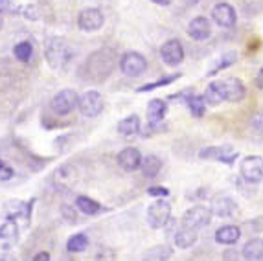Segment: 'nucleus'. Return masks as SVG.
I'll return each instance as SVG.
<instances>
[{
    "instance_id": "obj_36",
    "label": "nucleus",
    "mask_w": 263,
    "mask_h": 261,
    "mask_svg": "<svg viewBox=\"0 0 263 261\" xmlns=\"http://www.w3.org/2000/svg\"><path fill=\"white\" fill-rule=\"evenodd\" d=\"M61 212H63V217L66 219L68 222H76V212L72 206H61Z\"/></svg>"
},
{
    "instance_id": "obj_16",
    "label": "nucleus",
    "mask_w": 263,
    "mask_h": 261,
    "mask_svg": "<svg viewBox=\"0 0 263 261\" xmlns=\"http://www.w3.org/2000/svg\"><path fill=\"white\" fill-rule=\"evenodd\" d=\"M239 237H241V230H239V227H234V225H227V227L217 228L214 234L215 243L227 245V247L236 245L239 241Z\"/></svg>"
},
{
    "instance_id": "obj_21",
    "label": "nucleus",
    "mask_w": 263,
    "mask_h": 261,
    "mask_svg": "<svg viewBox=\"0 0 263 261\" xmlns=\"http://www.w3.org/2000/svg\"><path fill=\"white\" fill-rule=\"evenodd\" d=\"M197 239H199L197 230L182 227L175 234V247L177 248H182V250H188V248H192L193 245L197 243Z\"/></svg>"
},
{
    "instance_id": "obj_37",
    "label": "nucleus",
    "mask_w": 263,
    "mask_h": 261,
    "mask_svg": "<svg viewBox=\"0 0 263 261\" xmlns=\"http://www.w3.org/2000/svg\"><path fill=\"white\" fill-rule=\"evenodd\" d=\"M22 15H24L26 18H30V21H37V18H39V13H37L35 6H26L24 11H22Z\"/></svg>"
},
{
    "instance_id": "obj_11",
    "label": "nucleus",
    "mask_w": 263,
    "mask_h": 261,
    "mask_svg": "<svg viewBox=\"0 0 263 261\" xmlns=\"http://www.w3.org/2000/svg\"><path fill=\"white\" fill-rule=\"evenodd\" d=\"M160 59L164 65L177 66L184 61V46L179 39H170L160 46Z\"/></svg>"
},
{
    "instance_id": "obj_12",
    "label": "nucleus",
    "mask_w": 263,
    "mask_h": 261,
    "mask_svg": "<svg viewBox=\"0 0 263 261\" xmlns=\"http://www.w3.org/2000/svg\"><path fill=\"white\" fill-rule=\"evenodd\" d=\"M201 160H219L224 164H232L237 158V153L232 151L230 145H214V147H204L199 151Z\"/></svg>"
},
{
    "instance_id": "obj_18",
    "label": "nucleus",
    "mask_w": 263,
    "mask_h": 261,
    "mask_svg": "<svg viewBox=\"0 0 263 261\" xmlns=\"http://www.w3.org/2000/svg\"><path fill=\"white\" fill-rule=\"evenodd\" d=\"M166 113H167L166 101L158 100V98L151 100L147 103V123H149V127H157L166 118Z\"/></svg>"
},
{
    "instance_id": "obj_15",
    "label": "nucleus",
    "mask_w": 263,
    "mask_h": 261,
    "mask_svg": "<svg viewBox=\"0 0 263 261\" xmlns=\"http://www.w3.org/2000/svg\"><path fill=\"white\" fill-rule=\"evenodd\" d=\"M204 100H206L208 105L212 107H217L223 101H227V87H224V79H219V81H212L206 87V92H204Z\"/></svg>"
},
{
    "instance_id": "obj_41",
    "label": "nucleus",
    "mask_w": 263,
    "mask_h": 261,
    "mask_svg": "<svg viewBox=\"0 0 263 261\" xmlns=\"http://www.w3.org/2000/svg\"><path fill=\"white\" fill-rule=\"evenodd\" d=\"M224 259H239V256H237V252H227Z\"/></svg>"
},
{
    "instance_id": "obj_2",
    "label": "nucleus",
    "mask_w": 263,
    "mask_h": 261,
    "mask_svg": "<svg viewBox=\"0 0 263 261\" xmlns=\"http://www.w3.org/2000/svg\"><path fill=\"white\" fill-rule=\"evenodd\" d=\"M44 59L53 70L65 68L74 59V48L63 37H48L44 43Z\"/></svg>"
},
{
    "instance_id": "obj_24",
    "label": "nucleus",
    "mask_w": 263,
    "mask_h": 261,
    "mask_svg": "<svg viewBox=\"0 0 263 261\" xmlns=\"http://www.w3.org/2000/svg\"><path fill=\"white\" fill-rule=\"evenodd\" d=\"M28 210H30V204H26V202H22V200H9L4 206V217L17 221L18 217L26 215Z\"/></svg>"
},
{
    "instance_id": "obj_39",
    "label": "nucleus",
    "mask_w": 263,
    "mask_h": 261,
    "mask_svg": "<svg viewBox=\"0 0 263 261\" xmlns=\"http://www.w3.org/2000/svg\"><path fill=\"white\" fill-rule=\"evenodd\" d=\"M33 261H48L50 259V254L48 252H37L35 256L31 257Z\"/></svg>"
},
{
    "instance_id": "obj_19",
    "label": "nucleus",
    "mask_w": 263,
    "mask_h": 261,
    "mask_svg": "<svg viewBox=\"0 0 263 261\" xmlns=\"http://www.w3.org/2000/svg\"><path fill=\"white\" fill-rule=\"evenodd\" d=\"M140 170H142V175H144V177L155 179V177H158L160 170H162V160H160L157 155H145V157H142Z\"/></svg>"
},
{
    "instance_id": "obj_38",
    "label": "nucleus",
    "mask_w": 263,
    "mask_h": 261,
    "mask_svg": "<svg viewBox=\"0 0 263 261\" xmlns=\"http://www.w3.org/2000/svg\"><path fill=\"white\" fill-rule=\"evenodd\" d=\"M254 83L259 90H263V66L258 70V74H256V78H254Z\"/></svg>"
},
{
    "instance_id": "obj_4",
    "label": "nucleus",
    "mask_w": 263,
    "mask_h": 261,
    "mask_svg": "<svg viewBox=\"0 0 263 261\" xmlns=\"http://www.w3.org/2000/svg\"><path fill=\"white\" fill-rule=\"evenodd\" d=\"M118 66L123 76H127V78H140L147 70V59L138 52H125L120 57Z\"/></svg>"
},
{
    "instance_id": "obj_10",
    "label": "nucleus",
    "mask_w": 263,
    "mask_h": 261,
    "mask_svg": "<svg viewBox=\"0 0 263 261\" xmlns=\"http://www.w3.org/2000/svg\"><path fill=\"white\" fill-rule=\"evenodd\" d=\"M212 21H214L219 28L230 30V28L236 26L237 13L232 4H228V2H219V4H215L214 9H212Z\"/></svg>"
},
{
    "instance_id": "obj_25",
    "label": "nucleus",
    "mask_w": 263,
    "mask_h": 261,
    "mask_svg": "<svg viewBox=\"0 0 263 261\" xmlns=\"http://www.w3.org/2000/svg\"><path fill=\"white\" fill-rule=\"evenodd\" d=\"M76 208L79 210L81 213H85V215H98V213L101 212V204L98 202V200L90 199V197H85V195H79L78 199H76Z\"/></svg>"
},
{
    "instance_id": "obj_32",
    "label": "nucleus",
    "mask_w": 263,
    "mask_h": 261,
    "mask_svg": "<svg viewBox=\"0 0 263 261\" xmlns=\"http://www.w3.org/2000/svg\"><path fill=\"white\" fill-rule=\"evenodd\" d=\"M18 237V227L17 221L8 219L4 225H0V239L2 241H15Z\"/></svg>"
},
{
    "instance_id": "obj_7",
    "label": "nucleus",
    "mask_w": 263,
    "mask_h": 261,
    "mask_svg": "<svg viewBox=\"0 0 263 261\" xmlns=\"http://www.w3.org/2000/svg\"><path fill=\"white\" fill-rule=\"evenodd\" d=\"M78 107L85 118H96L103 113V98L98 90H87L79 96Z\"/></svg>"
},
{
    "instance_id": "obj_3",
    "label": "nucleus",
    "mask_w": 263,
    "mask_h": 261,
    "mask_svg": "<svg viewBox=\"0 0 263 261\" xmlns=\"http://www.w3.org/2000/svg\"><path fill=\"white\" fill-rule=\"evenodd\" d=\"M170 217H171V206L162 197L157 199L155 202H151L149 208H147V213H145V221L155 230H160V228L166 227V222L170 221Z\"/></svg>"
},
{
    "instance_id": "obj_8",
    "label": "nucleus",
    "mask_w": 263,
    "mask_h": 261,
    "mask_svg": "<svg viewBox=\"0 0 263 261\" xmlns=\"http://www.w3.org/2000/svg\"><path fill=\"white\" fill-rule=\"evenodd\" d=\"M239 175L249 184H259L263 180V158L245 157L239 164Z\"/></svg>"
},
{
    "instance_id": "obj_6",
    "label": "nucleus",
    "mask_w": 263,
    "mask_h": 261,
    "mask_svg": "<svg viewBox=\"0 0 263 261\" xmlns=\"http://www.w3.org/2000/svg\"><path fill=\"white\" fill-rule=\"evenodd\" d=\"M105 24V15L98 8H85L78 15V28L85 33H92L103 28Z\"/></svg>"
},
{
    "instance_id": "obj_23",
    "label": "nucleus",
    "mask_w": 263,
    "mask_h": 261,
    "mask_svg": "<svg viewBox=\"0 0 263 261\" xmlns=\"http://www.w3.org/2000/svg\"><path fill=\"white\" fill-rule=\"evenodd\" d=\"M140 118L136 114H131V116L123 118L118 122V133L122 136H135L140 133Z\"/></svg>"
},
{
    "instance_id": "obj_30",
    "label": "nucleus",
    "mask_w": 263,
    "mask_h": 261,
    "mask_svg": "<svg viewBox=\"0 0 263 261\" xmlns=\"http://www.w3.org/2000/svg\"><path fill=\"white\" fill-rule=\"evenodd\" d=\"M55 179H57V186H63V184H68V186H74L76 182V167L72 165H63L59 167L55 173Z\"/></svg>"
},
{
    "instance_id": "obj_17",
    "label": "nucleus",
    "mask_w": 263,
    "mask_h": 261,
    "mask_svg": "<svg viewBox=\"0 0 263 261\" xmlns=\"http://www.w3.org/2000/svg\"><path fill=\"white\" fill-rule=\"evenodd\" d=\"M210 210L214 215H217V217L227 219V217L236 215L237 204L234 202V199H230V197H217V199H214V202H212Z\"/></svg>"
},
{
    "instance_id": "obj_35",
    "label": "nucleus",
    "mask_w": 263,
    "mask_h": 261,
    "mask_svg": "<svg viewBox=\"0 0 263 261\" xmlns=\"http://www.w3.org/2000/svg\"><path fill=\"white\" fill-rule=\"evenodd\" d=\"M147 195L157 197V199H160V197H162V199H164V197L170 195V192H167L164 186H151V188H147Z\"/></svg>"
},
{
    "instance_id": "obj_28",
    "label": "nucleus",
    "mask_w": 263,
    "mask_h": 261,
    "mask_svg": "<svg viewBox=\"0 0 263 261\" xmlns=\"http://www.w3.org/2000/svg\"><path fill=\"white\" fill-rule=\"evenodd\" d=\"M186 105H188L190 114H192V116H195V118L204 116V113H206V100H204V96H201V94L188 96Z\"/></svg>"
},
{
    "instance_id": "obj_9",
    "label": "nucleus",
    "mask_w": 263,
    "mask_h": 261,
    "mask_svg": "<svg viewBox=\"0 0 263 261\" xmlns=\"http://www.w3.org/2000/svg\"><path fill=\"white\" fill-rule=\"evenodd\" d=\"M212 210L206 206H193V208L186 210L184 215H182V227L193 228V230H199V228L206 227L212 221Z\"/></svg>"
},
{
    "instance_id": "obj_44",
    "label": "nucleus",
    "mask_w": 263,
    "mask_h": 261,
    "mask_svg": "<svg viewBox=\"0 0 263 261\" xmlns=\"http://www.w3.org/2000/svg\"><path fill=\"white\" fill-rule=\"evenodd\" d=\"M4 28V17H2V13H0V30Z\"/></svg>"
},
{
    "instance_id": "obj_34",
    "label": "nucleus",
    "mask_w": 263,
    "mask_h": 261,
    "mask_svg": "<svg viewBox=\"0 0 263 261\" xmlns=\"http://www.w3.org/2000/svg\"><path fill=\"white\" fill-rule=\"evenodd\" d=\"M15 177V170L6 160L0 158V182H8Z\"/></svg>"
},
{
    "instance_id": "obj_20",
    "label": "nucleus",
    "mask_w": 263,
    "mask_h": 261,
    "mask_svg": "<svg viewBox=\"0 0 263 261\" xmlns=\"http://www.w3.org/2000/svg\"><path fill=\"white\" fill-rule=\"evenodd\" d=\"M224 87H227V101H232V103L241 101L247 94L241 79H224Z\"/></svg>"
},
{
    "instance_id": "obj_5",
    "label": "nucleus",
    "mask_w": 263,
    "mask_h": 261,
    "mask_svg": "<svg viewBox=\"0 0 263 261\" xmlns=\"http://www.w3.org/2000/svg\"><path fill=\"white\" fill-rule=\"evenodd\" d=\"M78 92L72 90V88H63L52 98L50 107H52L53 114H57V116H68L78 107Z\"/></svg>"
},
{
    "instance_id": "obj_29",
    "label": "nucleus",
    "mask_w": 263,
    "mask_h": 261,
    "mask_svg": "<svg viewBox=\"0 0 263 261\" xmlns=\"http://www.w3.org/2000/svg\"><path fill=\"white\" fill-rule=\"evenodd\" d=\"M180 76L182 74H170V76H164V78L157 79L155 83H145V85H142V87L136 88V92H151V90H157V88L160 87H167V85H171L173 81H177V79H180Z\"/></svg>"
},
{
    "instance_id": "obj_43",
    "label": "nucleus",
    "mask_w": 263,
    "mask_h": 261,
    "mask_svg": "<svg viewBox=\"0 0 263 261\" xmlns=\"http://www.w3.org/2000/svg\"><path fill=\"white\" fill-rule=\"evenodd\" d=\"M197 2L199 0H184V4H188V6H195Z\"/></svg>"
},
{
    "instance_id": "obj_22",
    "label": "nucleus",
    "mask_w": 263,
    "mask_h": 261,
    "mask_svg": "<svg viewBox=\"0 0 263 261\" xmlns=\"http://www.w3.org/2000/svg\"><path fill=\"white\" fill-rule=\"evenodd\" d=\"M243 259L247 261H259L263 259V239H249L241 250Z\"/></svg>"
},
{
    "instance_id": "obj_13",
    "label": "nucleus",
    "mask_w": 263,
    "mask_h": 261,
    "mask_svg": "<svg viewBox=\"0 0 263 261\" xmlns=\"http://www.w3.org/2000/svg\"><path fill=\"white\" fill-rule=\"evenodd\" d=\"M186 31L193 41L202 43V41H208L212 37V22L206 17H193Z\"/></svg>"
},
{
    "instance_id": "obj_14",
    "label": "nucleus",
    "mask_w": 263,
    "mask_h": 261,
    "mask_svg": "<svg viewBox=\"0 0 263 261\" xmlns=\"http://www.w3.org/2000/svg\"><path fill=\"white\" fill-rule=\"evenodd\" d=\"M118 165L122 167L123 171H127V173H131V171H136L140 170V162H142V153L138 151L136 147H125L122 149V151L118 153Z\"/></svg>"
},
{
    "instance_id": "obj_1",
    "label": "nucleus",
    "mask_w": 263,
    "mask_h": 261,
    "mask_svg": "<svg viewBox=\"0 0 263 261\" xmlns=\"http://www.w3.org/2000/svg\"><path fill=\"white\" fill-rule=\"evenodd\" d=\"M114 66H118V59L112 48H100L87 57L83 68H81V78L90 79L94 83H103L110 74Z\"/></svg>"
},
{
    "instance_id": "obj_31",
    "label": "nucleus",
    "mask_w": 263,
    "mask_h": 261,
    "mask_svg": "<svg viewBox=\"0 0 263 261\" xmlns=\"http://www.w3.org/2000/svg\"><path fill=\"white\" fill-rule=\"evenodd\" d=\"M13 55L17 61L21 63H28L33 55V46H31L30 41H22V43L15 44L13 46Z\"/></svg>"
},
{
    "instance_id": "obj_42",
    "label": "nucleus",
    "mask_w": 263,
    "mask_h": 261,
    "mask_svg": "<svg viewBox=\"0 0 263 261\" xmlns=\"http://www.w3.org/2000/svg\"><path fill=\"white\" fill-rule=\"evenodd\" d=\"M13 0H0V9H4V8H8L9 4H11Z\"/></svg>"
},
{
    "instance_id": "obj_26",
    "label": "nucleus",
    "mask_w": 263,
    "mask_h": 261,
    "mask_svg": "<svg viewBox=\"0 0 263 261\" xmlns=\"http://www.w3.org/2000/svg\"><path fill=\"white\" fill-rule=\"evenodd\" d=\"M88 243L90 241H88L87 234H74L66 241V250L70 254H81L88 248Z\"/></svg>"
},
{
    "instance_id": "obj_40",
    "label": "nucleus",
    "mask_w": 263,
    "mask_h": 261,
    "mask_svg": "<svg viewBox=\"0 0 263 261\" xmlns=\"http://www.w3.org/2000/svg\"><path fill=\"white\" fill-rule=\"evenodd\" d=\"M151 2H153V4H157V6H170L171 2H173V0H151Z\"/></svg>"
},
{
    "instance_id": "obj_33",
    "label": "nucleus",
    "mask_w": 263,
    "mask_h": 261,
    "mask_svg": "<svg viewBox=\"0 0 263 261\" xmlns=\"http://www.w3.org/2000/svg\"><path fill=\"white\" fill-rule=\"evenodd\" d=\"M171 254H173V248H171V247H166V245H158V247L147 250L145 257H147V259H170Z\"/></svg>"
},
{
    "instance_id": "obj_27",
    "label": "nucleus",
    "mask_w": 263,
    "mask_h": 261,
    "mask_svg": "<svg viewBox=\"0 0 263 261\" xmlns=\"http://www.w3.org/2000/svg\"><path fill=\"white\" fill-rule=\"evenodd\" d=\"M236 61H237V53L234 52V50H230V52H224L223 55H221L219 59L214 63V66L208 70V76H215L217 72H221V70L230 68V66H232Z\"/></svg>"
}]
</instances>
